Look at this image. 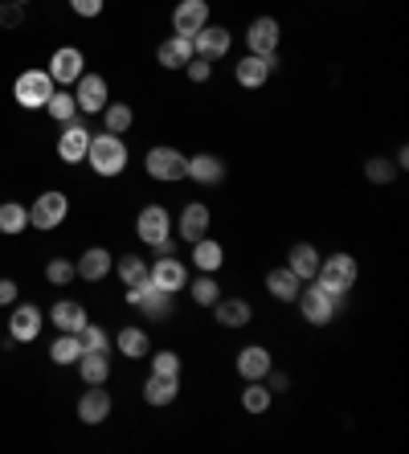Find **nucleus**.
Listing matches in <instances>:
<instances>
[{"label": "nucleus", "instance_id": "nucleus-38", "mask_svg": "<svg viewBox=\"0 0 409 454\" xmlns=\"http://www.w3.org/2000/svg\"><path fill=\"white\" fill-rule=\"evenodd\" d=\"M189 295H193V303L197 307H213L221 299V283H217V275H197L189 283Z\"/></svg>", "mask_w": 409, "mask_h": 454}, {"label": "nucleus", "instance_id": "nucleus-15", "mask_svg": "<svg viewBox=\"0 0 409 454\" xmlns=\"http://www.w3.org/2000/svg\"><path fill=\"white\" fill-rule=\"evenodd\" d=\"M209 225H213V213H209V205L205 201H189L185 209H180V217L172 222V233H177L180 242H197V238H205L209 233Z\"/></svg>", "mask_w": 409, "mask_h": 454}, {"label": "nucleus", "instance_id": "nucleus-31", "mask_svg": "<svg viewBox=\"0 0 409 454\" xmlns=\"http://www.w3.org/2000/svg\"><path fill=\"white\" fill-rule=\"evenodd\" d=\"M50 324H53L58 332H78V328L86 324V307L74 303V299H62V303L50 307Z\"/></svg>", "mask_w": 409, "mask_h": 454}, {"label": "nucleus", "instance_id": "nucleus-46", "mask_svg": "<svg viewBox=\"0 0 409 454\" xmlns=\"http://www.w3.org/2000/svg\"><path fill=\"white\" fill-rule=\"evenodd\" d=\"M17 303V283L12 278H0V307H12Z\"/></svg>", "mask_w": 409, "mask_h": 454}, {"label": "nucleus", "instance_id": "nucleus-32", "mask_svg": "<svg viewBox=\"0 0 409 454\" xmlns=\"http://www.w3.org/2000/svg\"><path fill=\"white\" fill-rule=\"evenodd\" d=\"M271 402H274V393L266 380H246V389H241V410L258 418V413L271 410Z\"/></svg>", "mask_w": 409, "mask_h": 454}, {"label": "nucleus", "instance_id": "nucleus-12", "mask_svg": "<svg viewBox=\"0 0 409 454\" xmlns=\"http://www.w3.org/2000/svg\"><path fill=\"white\" fill-rule=\"evenodd\" d=\"M86 74V58L78 45H58V50L50 53V78L53 86H74L78 78Z\"/></svg>", "mask_w": 409, "mask_h": 454}, {"label": "nucleus", "instance_id": "nucleus-39", "mask_svg": "<svg viewBox=\"0 0 409 454\" xmlns=\"http://www.w3.org/2000/svg\"><path fill=\"white\" fill-rule=\"evenodd\" d=\"M78 344H83V352H111V336L98 324H90V319L78 328Z\"/></svg>", "mask_w": 409, "mask_h": 454}, {"label": "nucleus", "instance_id": "nucleus-35", "mask_svg": "<svg viewBox=\"0 0 409 454\" xmlns=\"http://www.w3.org/2000/svg\"><path fill=\"white\" fill-rule=\"evenodd\" d=\"M131 123H136V111H131L127 103H106L103 106V131L123 136V131H131Z\"/></svg>", "mask_w": 409, "mask_h": 454}, {"label": "nucleus", "instance_id": "nucleus-34", "mask_svg": "<svg viewBox=\"0 0 409 454\" xmlns=\"http://www.w3.org/2000/svg\"><path fill=\"white\" fill-rule=\"evenodd\" d=\"M45 115H50L53 123H70V119H78L83 111H78V103H74L70 90H62V86H58V90L50 95V103H45Z\"/></svg>", "mask_w": 409, "mask_h": 454}, {"label": "nucleus", "instance_id": "nucleus-40", "mask_svg": "<svg viewBox=\"0 0 409 454\" xmlns=\"http://www.w3.org/2000/svg\"><path fill=\"white\" fill-rule=\"evenodd\" d=\"M74 278H78V270H74L70 258H50V262H45V283L50 286H66V283H74Z\"/></svg>", "mask_w": 409, "mask_h": 454}, {"label": "nucleus", "instance_id": "nucleus-16", "mask_svg": "<svg viewBox=\"0 0 409 454\" xmlns=\"http://www.w3.org/2000/svg\"><path fill=\"white\" fill-rule=\"evenodd\" d=\"M86 148H90V131H86L83 119L62 123V131H58V156H62V164H83Z\"/></svg>", "mask_w": 409, "mask_h": 454}, {"label": "nucleus", "instance_id": "nucleus-19", "mask_svg": "<svg viewBox=\"0 0 409 454\" xmlns=\"http://www.w3.org/2000/svg\"><path fill=\"white\" fill-rule=\"evenodd\" d=\"M230 45H233V33L225 29V25H205L201 33H193V50H197V58H209V62L225 58Z\"/></svg>", "mask_w": 409, "mask_h": 454}, {"label": "nucleus", "instance_id": "nucleus-11", "mask_svg": "<svg viewBox=\"0 0 409 454\" xmlns=\"http://www.w3.org/2000/svg\"><path fill=\"white\" fill-rule=\"evenodd\" d=\"M42 324H45V311L37 303H12L9 340L12 344H33V340L42 336Z\"/></svg>", "mask_w": 409, "mask_h": 454}, {"label": "nucleus", "instance_id": "nucleus-25", "mask_svg": "<svg viewBox=\"0 0 409 454\" xmlns=\"http://www.w3.org/2000/svg\"><path fill=\"white\" fill-rule=\"evenodd\" d=\"M189 262L197 266L201 275H217L221 266H225V246H221L217 238H209V233H205V238H197V242H193Z\"/></svg>", "mask_w": 409, "mask_h": 454}, {"label": "nucleus", "instance_id": "nucleus-13", "mask_svg": "<svg viewBox=\"0 0 409 454\" xmlns=\"http://www.w3.org/2000/svg\"><path fill=\"white\" fill-rule=\"evenodd\" d=\"M279 45H283V25L274 21V17H254L246 25V53L271 58V53H279Z\"/></svg>", "mask_w": 409, "mask_h": 454}, {"label": "nucleus", "instance_id": "nucleus-8", "mask_svg": "<svg viewBox=\"0 0 409 454\" xmlns=\"http://www.w3.org/2000/svg\"><path fill=\"white\" fill-rule=\"evenodd\" d=\"M123 299L136 307V311H144L147 319H164L172 311V295H169V291H160L152 278H144V283H136V286H127Z\"/></svg>", "mask_w": 409, "mask_h": 454}, {"label": "nucleus", "instance_id": "nucleus-27", "mask_svg": "<svg viewBox=\"0 0 409 454\" xmlns=\"http://www.w3.org/2000/svg\"><path fill=\"white\" fill-rule=\"evenodd\" d=\"M180 397V377H160V372H152V377L144 380V402L156 405V410H164V405H172Z\"/></svg>", "mask_w": 409, "mask_h": 454}, {"label": "nucleus", "instance_id": "nucleus-29", "mask_svg": "<svg viewBox=\"0 0 409 454\" xmlns=\"http://www.w3.org/2000/svg\"><path fill=\"white\" fill-rule=\"evenodd\" d=\"M115 348L123 352L127 360H144L147 352H152V336H147L144 328H136V324H127V328H119Z\"/></svg>", "mask_w": 409, "mask_h": 454}, {"label": "nucleus", "instance_id": "nucleus-22", "mask_svg": "<svg viewBox=\"0 0 409 454\" xmlns=\"http://www.w3.org/2000/svg\"><path fill=\"white\" fill-rule=\"evenodd\" d=\"M185 180L201 184V189H213L225 180V160L213 156V152H197V156H189V176Z\"/></svg>", "mask_w": 409, "mask_h": 454}, {"label": "nucleus", "instance_id": "nucleus-6", "mask_svg": "<svg viewBox=\"0 0 409 454\" xmlns=\"http://www.w3.org/2000/svg\"><path fill=\"white\" fill-rule=\"evenodd\" d=\"M66 217H70V197H66L62 189H45L42 197L29 205V225L33 230H42V233L58 230Z\"/></svg>", "mask_w": 409, "mask_h": 454}, {"label": "nucleus", "instance_id": "nucleus-28", "mask_svg": "<svg viewBox=\"0 0 409 454\" xmlns=\"http://www.w3.org/2000/svg\"><path fill=\"white\" fill-rule=\"evenodd\" d=\"M74 369H78L83 385H106V377H111V360H106V352H83V356L74 360Z\"/></svg>", "mask_w": 409, "mask_h": 454}, {"label": "nucleus", "instance_id": "nucleus-7", "mask_svg": "<svg viewBox=\"0 0 409 454\" xmlns=\"http://www.w3.org/2000/svg\"><path fill=\"white\" fill-rule=\"evenodd\" d=\"M136 238L144 246H152V250H160L169 238H177V233H172V213L164 209V205H144L136 217Z\"/></svg>", "mask_w": 409, "mask_h": 454}, {"label": "nucleus", "instance_id": "nucleus-10", "mask_svg": "<svg viewBox=\"0 0 409 454\" xmlns=\"http://www.w3.org/2000/svg\"><path fill=\"white\" fill-rule=\"evenodd\" d=\"M147 278L160 286V291H169V295H180L185 286H189V266L172 258V254H160L156 262H147Z\"/></svg>", "mask_w": 409, "mask_h": 454}, {"label": "nucleus", "instance_id": "nucleus-49", "mask_svg": "<svg viewBox=\"0 0 409 454\" xmlns=\"http://www.w3.org/2000/svg\"><path fill=\"white\" fill-rule=\"evenodd\" d=\"M12 4H29V0H12Z\"/></svg>", "mask_w": 409, "mask_h": 454}, {"label": "nucleus", "instance_id": "nucleus-41", "mask_svg": "<svg viewBox=\"0 0 409 454\" xmlns=\"http://www.w3.org/2000/svg\"><path fill=\"white\" fill-rule=\"evenodd\" d=\"M365 176L373 180V184H389V180L397 176V164H393V160H385V156H373L365 164Z\"/></svg>", "mask_w": 409, "mask_h": 454}, {"label": "nucleus", "instance_id": "nucleus-36", "mask_svg": "<svg viewBox=\"0 0 409 454\" xmlns=\"http://www.w3.org/2000/svg\"><path fill=\"white\" fill-rule=\"evenodd\" d=\"M78 356H83L78 332H58V340L50 344V360H53V364H74Z\"/></svg>", "mask_w": 409, "mask_h": 454}, {"label": "nucleus", "instance_id": "nucleus-33", "mask_svg": "<svg viewBox=\"0 0 409 454\" xmlns=\"http://www.w3.org/2000/svg\"><path fill=\"white\" fill-rule=\"evenodd\" d=\"M29 230V209L21 201H4L0 205V233L4 238H17V233Z\"/></svg>", "mask_w": 409, "mask_h": 454}, {"label": "nucleus", "instance_id": "nucleus-23", "mask_svg": "<svg viewBox=\"0 0 409 454\" xmlns=\"http://www.w3.org/2000/svg\"><path fill=\"white\" fill-rule=\"evenodd\" d=\"M111 418V393L103 385H86V393L78 397V422L86 426H98Z\"/></svg>", "mask_w": 409, "mask_h": 454}, {"label": "nucleus", "instance_id": "nucleus-5", "mask_svg": "<svg viewBox=\"0 0 409 454\" xmlns=\"http://www.w3.org/2000/svg\"><path fill=\"white\" fill-rule=\"evenodd\" d=\"M53 90H58V86H53L50 70H25V74L12 82V98H17V106H25V111H45Z\"/></svg>", "mask_w": 409, "mask_h": 454}, {"label": "nucleus", "instance_id": "nucleus-2", "mask_svg": "<svg viewBox=\"0 0 409 454\" xmlns=\"http://www.w3.org/2000/svg\"><path fill=\"white\" fill-rule=\"evenodd\" d=\"M86 160H90V168L98 172V176H123L127 160H131V152H127L123 136H111V131H98V136H90V148H86Z\"/></svg>", "mask_w": 409, "mask_h": 454}, {"label": "nucleus", "instance_id": "nucleus-24", "mask_svg": "<svg viewBox=\"0 0 409 454\" xmlns=\"http://www.w3.org/2000/svg\"><path fill=\"white\" fill-rule=\"evenodd\" d=\"M271 369H274V356L266 344H246V348L238 352V377L241 380H263Z\"/></svg>", "mask_w": 409, "mask_h": 454}, {"label": "nucleus", "instance_id": "nucleus-30", "mask_svg": "<svg viewBox=\"0 0 409 454\" xmlns=\"http://www.w3.org/2000/svg\"><path fill=\"white\" fill-rule=\"evenodd\" d=\"M287 266H291L295 275H299V278L307 283V278L319 275V250H315L311 242H295V246H291V254H287Z\"/></svg>", "mask_w": 409, "mask_h": 454}, {"label": "nucleus", "instance_id": "nucleus-14", "mask_svg": "<svg viewBox=\"0 0 409 454\" xmlns=\"http://www.w3.org/2000/svg\"><path fill=\"white\" fill-rule=\"evenodd\" d=\"M74 103L83 115H103V106L111 103V86L103 74H83L74 82Z\"/></svg>", "mask_w": 409, "mask_h": 454}, {"label": "nucleus", "instance_id": "nucleus-47", "mask_svg": "<svg viewBox=\"0 0 409 454\" xmlns=\"http://www.w3.org/2000/svg\"><path fill=\"white\" fill-rule=\"evenodd\" d=\"M263 380H266V385H271V393H283V389H287V385H291V380H287V377H283V372H274V369H271V372H266V377H263Z\"/></svg>", "mask_w": 409, "mask_h": 454}, {"label": "nucleus", "instance_id": "nucleus-17", "mask_svg": "<svg viewBox=\"0 0 409 454\" xmlns=\"http://www.w3.org/2000/svg\"><path fill=\"white\" fill-rule=\"evenodd\" d=\"M209 25V0H177V9H172V33H201Z\"/></svg>", "mask_w": 409, "mask_h": 454}, {"label": "nucleus", "instance_id": "nucleus-18", "mask_svg": "<svg viewBox=\"0 0 409 454\" xmlns=\"http://www.w3.org/2000/svg\"><path fill=\"white\" fill-rule=\"evenodd\" d=\"M74 270H78L83 283H103V278L115 270V254L106 250V246H90V250H83V258L74 262Z\"/></svg>", "mask_w": 409, "mask_h": 454}, {"label": "nucleus", "instance_id": "nucleus-48", "mask_svg": "<svg viewBox=\"0 0 409 454\" xmlns=\"http://www.w3.org/2000/svg\"><path fill=\"white\" fill-rule=\"evenodd\" d=\"M393 164H397V172L409 168V148H397V160H393Z\"/></svg>", "mask_w": 409, "mask_h": 454}, {"label": "nucleus", "instance_id": "nucleus-4", "mask_svg": "<svg viewBox=\"0 0 409 454\" xmlns=\"http://www.w3.org/2000/svg\"><path fill=\"white\" fill-rule=\"evenodd\" d=\"M315 278H319L327 291L348 295V291L357 286V278H360V266H357V258H352V254L336 250V254H327V258H319V275H315Z\"/></svg>", "mask_w": 409, "mask_h": 454}, {"label": "nucleus", "instance_id": "nucleus-37", "mask_svg": "<svg viewBox=\"0 0 409 454\" xmlns=\"http://www.w3.org/2000/svg\"><path fill=\"white\" fill-rule=\"evenodd\" d=\"M115 275H119V283L123 286L144 283L147 278V258H139V254H123V258L115 262Z\"/></svg>", "mask_w": 409, "mask_h": 454}, {"label": "nucleus", "instance_id": "nucleus-43", "mask_svg": "<svg viewBox=\"0 0 409 454\" xmlns=\"http://www.w3.org/2000/svg\"><path fill=\"white\" fill-rule=\"evenodd\" d=\"M185 74H189V82L205 86V82L213 78V62H209V58H193V62L185 66Z\"/></svg>", "mask_w": 409, "mask_h": 454}, {"label": "nucleus", "instance_id": "nucleus-3", "mask_svg": "<svg viewBox=\"0 0 409 454\" xmlns=\"http://www.w3.org/2000/svg\"><path fill=\"white\" fill-rule=\"evenodd\" d=\"M144 168H147V176L160 180V184H177V180L189 176V156L180 148H172V144H156V148H147Z\"/></svg>", "mask_w": 409, "mask_h": 454}, {"label": "nucleus", "instance_id": "nucleus-42", "mask_svg": "<svg viewBox=\"0 0 409 454\" xmlns=\"http://www.w3.org/2000/svg\"><path fill=\"white\" fill-rule=\"evenodd\" d=\"M147 356H152V372H160V377H180V356L172 348L147 352Z\"/></svg>", "mask_w": 409, "mask_h": 454}, {"label": "nucleus", "instance_id": "nucleus-20", "mask_svg": "<svg viewBox=\"0 0 409 454\" xmlns=\"http://www.w3.org/2000/svg\"><path fill=\"white\" fill-rule=\"evenodd\" d=\"M213 319H217V328H250V319H254V307L246 303V299L238 295H221L217 303H213Z\"/></svg>", "mask_w": 409, "mask_h": 454}, {"label": "nucleus", "instance_id": "nucleus-1", "mask_svg": "<svg viewBox=\"0 0 409 454\" xmlns=\"http://www.w3.org/2000/svg\"><path fill=\"white\" fill-rule=\"evenodd\" d=\"M295 303H299V316H303L311 328H327V324L336 319V311H340V303H344V295L327 291L319 278H307V283L299 286Z\"/></svg>", "mask_w": 409, "mask_h": 454}, {"label": "nucleus", "instance_id": "nucleus-21", "mask_svg": "<svg viewBox=\"0 0 409 454\" xmlns=\"http://www.w3.org/2000/svg\"><path fill=\"white\" fill-rule=\"evenodd\" d=\"M193 58H197V50H193V37H185V33H172L156 45V62L164 70H185Z\"/></svg>", "mask_w": 409, "mask_h": 454}, {"label": "nucleus", "instance_id": "nucleus-26", "mask_svg": "<svg viewBox=\"0 0 409 454\" xmlns=\"http://www.w3.org/2000/svg\"><path fill=\"white\" fill-rule=\"evenodd\" d=\"M299 286H303V278L295 275L291 266H274V270H266V295H271L274 303H295Z\"/></svg>", "mask_w": 409, "mask_h": 454}, {"label": "nucleus", "instance_id": "nucleus-44", "mask_svg": "<svg viewBox=\"0 0 409 454\" xmlns=\"http://www.w3.org/2000/svg\"><path fill=\"white\" fill-rule=\"evenodd\" d=\"M21 17H25V4H12V0H4V4H0V25H4V29L21 25Z\"/></svg>", "mask_w": 409, "mask_h": 454}, {"label": "nucleus", "instance_id": "nucleus-9", "mask_svg": "<svg viewBox=\"0 0 409 454\" xmlns=\"http://www.w3.org/2000/svg\"><path fill=\"white\" fill-rule=\"evenodd\" d=\"M274 70H279V53H271V58L246 53V58H238V66H233V78H238V86H246V90H263Z\"/></svg>", "mask_w": 409, "mask_h": 454}, {"label": "nucleus", "instance_id": "nucleus-45", "mask_svg": "<svg viewBox=\"0 0 409 454\" xmlns=\"http://www.w3.org/2000/svg\"><path fill=\"white\" fill-rule=\"evenodd\" d=\"M70 9L78 12V17H86V21H90V17H98V12L106 9V0H70Z\"/></svg>", "mask_w": 409, "mask_h": 454}]
</instances>
